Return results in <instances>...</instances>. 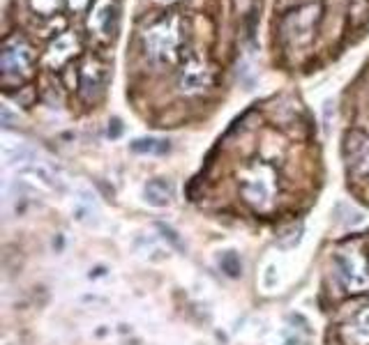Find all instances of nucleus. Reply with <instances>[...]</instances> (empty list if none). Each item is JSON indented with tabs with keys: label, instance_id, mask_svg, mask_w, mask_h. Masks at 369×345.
Here are the masks:
<instances>
[{
	"label": "nucleus",
	"instance_id": "1",
	"mask_svg": "<svg viewBox=\"0 0 369 345\" xmlns=\"http://www.w3.org/2000/svg\"><path fill=\"white\" fill-rule=\"evenodd\" d=\"M334 269L346 293L360 295L369 290V255L358 244H346L334 253Z\"/></svg>",
	"mask_w": 369,
	"mask_h": 345
},
{
	"label": "nucleus",
	"instance_id": "2",
	"mask_svg": "<svg viewBox=\"0 0 369 345\" xmlns=\"http://www.w3.org/2000/svg\"><path fill=\"white\" fill-rule=\"evenodd\" d=\"M275 191H277L275 172H272L270 166L254 164L240 175L243 200L252 207V210H256V212L272 210V203H275Z\"/></svg>",
	"mask_w": 369,
	"mask_h": 345
},
{
	"label": "nucleus",
	"instance_id": "3",
	"mask_svg": "<svg viewBox=\"0 0 369 345\" xmlns=\"http://www.w3.org/2000/svg\"><path fill=\"white\" fill-rule=\"evenodd\" d=\"M37 53L23 34H8L3 41V55H0V69L3 74H17L21 79H30L35 72Z\"/></svg>",
	"mask_w": 369,
	"mask_h": 345
},
{
	"label": "nucleus",
	"instance_id": "4",
	"mask_svg": "<svg viewBox=\"0 0 369 345\" xmlns=\"http://www.w3.org/2000/svg\"><path fill=\"white\" fill-rule=\"evenodd\" d=\"M108 83V69L100 60L86 62L81 67V83H79V97L84 103H97L106 92Z\"/></svg>",
	"mask_w": 369,
	"mask_h": 345
},
{
	"label": "nucleus",
	"instance_id": "5",
	"mask_svg": "<svg viewBox=\"0 0 369 345\" xmlns=\"http://www.w3.org/2000/svg\"><path fill=\"white\" fill-rule=\"evenodd\" d=\"M93 21L104 37L113 39L120 30V5H118V0H93L91 23Z\"/></svg>",
	"mask_w": 369,
	"mask_h": 345
},
{
	"label": "nucleus",
	"instance_id": "6",
	"mask_svg": "<svg viewBox=\"0 0 369 345\" xmlns=\"http://www.w3.org/2000/svg\"><path fill=\"white\" fill-rule=\"evenodd\" d=\"M339 338L344 345H369V306L339 329Z\"/></svg>",
	"mask_w": 369,
	"mask_h": 345
},
{
	"label": "nucleus",
	"instance_id": "7",
	"mask_svg": "<svg viewBox=\"0 0 369 345\" xmlns=\"http://www.w3.org/2000/svg\"><path fill=\"white\" fill-rule=\"evenodd\" d=\"M210 81H213L210 69L201 65H189L187 69H182L180 79H178V88H180L182 95H199L210 86Z\"/></svg>",
	"mask_w": 369,
	"mask_h": 345
},
{
	"label": "nucleus",
	"instance_id": "8",
	"mask_svg": "<svg viewBox=\"0 0 369 345\" xmlns=\"http://www.w3.org/2000/svg\"><path fill=\"white\" fill-rule=\"evenodd\" d=\"M143 198L153 207H167L173 198V184L167 182V179H150L143 186Z\"/></svg>",
	"mask_w": 369,
	"mask_h": 345
},
{
	"label": "nucleus",
	"instance_id": "9",
	"mask_svg": "<svg viewBox=\"0 0 369 345\" xmlns=\"http://www.w3.org/2000/svg\"><path fill=\"white\" fill-rule=\"evenodd\" d=\"M369 150V136L365 134L362 129H353L348 131L346 138H344V155L348 159V164H358L362 157H365V152Z\"/></svg>",
	"mask_w": 369,
	"mask_h": 345
},
{
	"label": "nucleus",
	"instance_id": "10",
	"mask_svg": "<svg viewBox=\"0 0 369 345\" xmlns=\"http://www.w3.org/2000/svg\"><path fill=\"white\" fill-rule=\"evenodd\" d=\"M344 14H346L348 28H353V30L365 28L369 21V0H346Z\"/></svg>",
	"mask_w": 369,
	"mask_h": 345
},
{
	"label": "nucleus",
	"instance_id": "11",
	"mask_svg": "<svg viewBox=\"0 0 369 345\" xmlns=\"http://www.w3.org/2000/svg\"><path fill=\"white\" fill-rule=\"evenodd\" d=\"M129 150L134 155H167L171 150L169 141H162V138L155 136H146V138H136V141L129 143Z\"/></svg>",
	"mask_w": 369,
	"mask_h": 345
},
{
	"label": "nucleus",
	"instance_id": "12",
	"mask_svg": "<svg viewBox=\"0 0 369 345\" xmlns=\"http://www.w3.org/2000/svg\"><path fill=\"white\" fill-rule=\"evenodd\" d=\"M300 239H303V224H291L279 230L277 246L284 248V251H291V248H296L300 244Z\"/></svg>",
	"mask_w": 369,
	"mask_h": 345
},
{
	"label": "nucleus",
	"instance_id": "13",
	"mask_svg": "<svg viewBox=\"0 0 369 345\" xmlns=\"http://www.w3.org/2000/svg\"><path fill=\"white\" fill-rule=\"evenodd\" d=\"M220 267L227 272L229 276H240L243 274V262H240V258L234 253V251H224L222 255H220Z\"/></svg>",
	"mask_w": 369,
	"mask_h": 345
},
{
	"label": "nucleus",
	"instance_id": "14",
	"mask_svg": "<svg viewBox=\"0 0 369 345\" xmlns=\"http://www.w3.org/2000/svg\"><path fill=\"white\" fill-rule=\"evenodd\" d=\"M10 97L19 103V106L30 108L32 103L37 101V90H35V86H23V88H19L17 92H10Z\"/></svg>",
	"mask_w": 369,
	"mask_h": 345
},
{
	"label": "nucleus",
	"instance_id": "15",
	"mask_svg": "<svg viewBox=\"0 0 369 345\" xmlns=\"http://www.w3.org/2000/svg\"><path fill=\"white\" fill-rule=\"evenodd\" d=\"M30 3L39 17H53L56 12L63 10V0H30Z\"/></svg>",
	"mask_w": 369,
	"mask_h": 345
},
{
	"label": "nucleus",
	"instance_id": "16",
	"mask_svg": "<svg viewBox=\"0 0 369 345\" xmlns=\"http://www.w3.org/2000/svg\"><path fill=\"white\" fill-rule=\"evenodd\" d=\"M5 159H8V164H19V161H30L32 159V150L26 148V145L19 143L15 150H5Z\"/></svg>",
	"mask_w": 369,
	"mask_h": 345
},
{
	"label": "nucleus",
	"instance_id": "17",
	"mask_svg": "<svg viewBox=\"0 0 369 345\" xmlns=\"http://www.w3.org/2000/svg\"><path fill=\"white\" fill-rule=\"evenodd\" d=\"M60 79H63L65 88L67 90H79V83H81V69H77L74 65H67L63 72H60Z\"/></svg>",
	"mask_w": 369,
	"mask_h": 345
},
{
	"label": "nucleus",
	"instance_id": "18",
	"mask_svg": "<svg viewBox=\"0 0 369 345\" xmlns=\"http://www.w3.org/2000/svg\"><path fill=\"white\" fill-rule=\"evenodd\" d=\"M341 226L344 228H355L358 224H362V221H365V214H362L358 207H348V217H341V219H337Z\"/></svg>",
	"mask_w": 369,
	"mask_h": 345
},
{
	"label": "nucleus",
	"instance_id": "19",
	"mask_svg": "<svg viewBox=\"0 0 369 345\" xmlns=\"http://www.w3.org/2000/svg\"><path fill=\"white\" fill-rule=\"evenodd\" d=\"M0 124H3L5 129H12L15 124H19V117L12 113L10 106H0Z\"/></svg>",
	"mask_w": 369,
	"mask_h": 345
},
{
	"label": "nucleus",
	"instance_id": "20",
	"mask_svg": "<svg viewBox=\"0 0 369 345\" xmlns=\"http://www.w3.org/2000/svg\"><path fill=\"white\" fill-rule=\"evenodd\" d=\"M122 134V122L118 120V117H113L111 122H108V136L111 138H118Z\"/></svg>",
	"mask_w": 369,
	"mask_h": 345
}]
</instances>
